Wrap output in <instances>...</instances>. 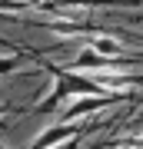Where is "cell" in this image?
<instances>
[{
    "label": "cell",
    "mask_w": 143,
    "mask_h": 149,
    "mask_svg": "<svg viewBox=\"0 0 143 149\" xmlns=\"http://www.w3.org/2000/svg\"><path fill=\"white\" fill-rule=\"evenodd\" d=\"M0 149H7V146H0Z\"/></svg>",
    "instance_id": "11"
},
{
    "label": "cell",
    "mask_w": 143,
    "mask_h": 149,
    "mask_svg": "<svg viewBox=\"0 0 143 149\" xmlns=\"http://www.w3.org/2000/svg\"><path fill=\"white\" fill-rule=\"evenodd\" d=\"M120 96H83V100H77L73 106H67L63 109V116H67V123H80L83 116H90V113H97V109H106L110 103H117Z\"/></svg>",
    "instance_id": "3"
},
{
    "label": "cell",
    "mask_w": 143,
    "mask_h": 149,
    "mask_svg": "<svg viewBox=\"0 0 143 149\" xmlns=\"http://www.w3.org/2000/svg\"><path fill=\"white\" fill-rule=\"evenodd\" d=\"M4 113H7V103H0V116H4Z\"/></svg>",
    "instance_id": "8"
},
{
    "label": "cell",
    "mask_w": 143,
    "mask_h": 149,
    "mask_svg": "<svg viewBox=\"0 0 143 149\" xmlns=\"http://www.w3.org/2000/svg\"><path fill=\"white\" fill-rule=\"evenodd\" d=\"M23 63L27 60L23 56H0V76H10V73H17V70H23Z\"/></svg>",
    "instance_id": "6"
},
{
    "label": "cell",
    "mask_w": 143,
    "mask_h": 149,
    "mask_svg": "<svg viewBox=\"0 0 143 149\" xmlns=\"http://www.w3.org/2000/svg\"><path fill=\"white\" fill-rule=\"evenodd\" d=\"M90 47H93L100 56H106V60H120V56H123V47H120L113 37H97Z\"/></svg>",
    "instance_id": "5"
},
{
    "label": "cell",
    "mask_w": 143,
    "mask_h": 149,
    "mask_svg": "<svg viewBox=\"0 0 143 149\" xmlns=\"http://www.w3.org/2000/svg\"><path fill=\"white\" fill-rule=\"evenodd\" d=\"M47 73L57 80V86H60L67 96H77V100H83V96H110V90H106L100 80L83 76V73H77V70H63V66H53V63H50Z\"/></svg>",
    "instance_id": "1"
},
{
    "label": "cell",
    "mask_w": 143,
    "mask_h": 149,
    "mask_svg": "<svg viewBox=\"0 0 143 149\" xmlns=\"http://www.w3.org/2000/svg\"><path fill=\"white\" fill-rule=\"evenodd\" d=\"M80 136V123H57V126L43 129V133L30 143V149H53V146H63L67 139Z\"/></svg>",
    "instance_id": "2"
},
{
    "label": "cell",
    "mask_w": 143,
    "mask_h": 149,
    "mask_svg": "<svg viewBox=\"0 0 143 149\" xmlns=\"http://www.w3.org/2000/svg\"><path fill=\"white\" fill-rule=\"evenodd\" d=\"M60 3V7H100V3H110V0H50V7Z\"/></svg>",
    "instance_id": "7"
},
{
    "label": "cell",
    "mask_w": 143,
    "mask_h": 149,
    "mask_svg": "<svg viewBox=\"0 0 143 149\" xmlns=\"http://www.w3.org/2000/svg\"><path fill=\"white\" fill-rule=\"evenodd\" d=\"M0 20H4V13H0Z\"/></svg>",
    "instance_id": "10"
},
{
    "label": "cell",
    "mask_w": 143,
    "mask_h": 149,
    "mask_svg": "<svg viewBox=\"0 0 143 149\" xmlns=\"http://www.w3.org/2000/svg\"><path fill=\"white\" fill-rule=\"evenodd\" d=\"M117 149H140V146H117Z\"/></svg>",
    "instance_id": "9"
},
{
    "label": "cell",
    "mask_w": 143,
    "mask_h": 149,
    "mask_svg": "<svg viewBox=\"0 0 143 149\" xmlns=\"http://www.w3.org/2000/svg\"><path fill=\"white\" fill-rule=\"evenodd\" d=\"M63 96H67V93L60 90L57 83H53V90H50L47 96H43V100L37 103V106H33V113H37V116H47V113H57L60 106H63Z\"/></svg>",
    "instance_id": "4"
}]
</instances>
